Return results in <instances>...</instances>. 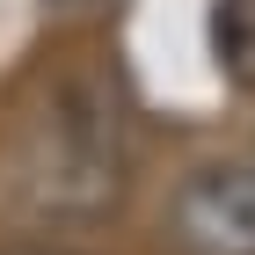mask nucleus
I'll return each instance as SVG.
<instances>
[{
	"mask_svg": "<svg viewBox=\"0 0 255 255\" xmlns=\"http://www.w3.org/2000/svg\"><path fill=\"white\" fill-rule=\"evenodd\" d=\"M7 255H80V248H51V241H29V248H7Z\"/></svg>",
	"mask_w": 255,
	"mask_h": 255,
	"instance_id": "20e7f679",
	"label": "nucleus"
},
{
	"mask_svg": "<svg viewBox=\"0 0 255 255\" xmlns=\"http://www.w3.org/2000/svg\"><path fill=\"white\" fill-rule=\"evenodd\" d=\"M124 190V110L117 80L102 66H59L37 80V95L15 110V131L0 146V197L22 219L73 226L110 219Z\"/></svg>",
	"mask_w": 255,
	"mask_h": 255,
	"instance_id": "f257e3e1",
	"label": "nucleus"
},
{
	"mask_svg": "<svg viewBox=\"0 0 255 255\" xmlns=\"http://www.w3.org/2000/svg\"><path fill=\"white\" fill-rule=\"evenodd\" d=\"M168 234L182 255H255V160L190 168L168 197Z\"/></svg>",
	"mask_w": 255,
	"mask_h": 255,
	"instance_id": "f03ea898",
	"label": "nucleus"
},
{
	"mask_svg": "<svg viewBox=\"0 0 255 255\" xmlns=\"http://www.w3.org/2000/svg\"><path fill=\"white\" fill-rule=\"evenodd\" d=\"M212 51H219V66H226V80L255 88V0H219Z\"/></svg>",
	"mask_w": 255,
	"mask_h": 255,
	"instance_id": "7ed1b4c3",
	"label": "nucleus"
}]
</instances>
